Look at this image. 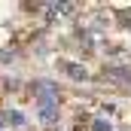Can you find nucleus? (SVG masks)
Masks as SVG:
<instances>
[{"label": "nucleus", "instance_id": "f257e3e1", "mask_svg": "<svg viewBox=\"0 0 131 131\" xmlns=\"http://www.w3.org/2000/svg\"><path fill=\"white\" fill-rule=\"evenodd\" d=\"M37 101H40V107H58V92H55V85L52 82H37Z\"/></svg>", "mask_w": 131, "mask_h": 131}, {"label": "nucleus", "instance_id": "f03ea898", "mask_svg": "<svg viewBox=\"0 0 131 131\" xmlns=\"http://www.w3.org/2000/svg\"><path fill=\"white\" fill-rule=\"evenodd\" d=\"M107 76L116 79V82H131V70H128V67H110Z\"/></svg>", "mask_w": 131, "mask_h": 131}, {"label": "nucleus", "instance_id": "7ed1b4c3", "mask_svg": "<svg viewBox=\"0 0 131 131\" xmlns=\"http://www.w3.org/2000/svg\"><path fill=\"white\" fill-rule=\"evenodd\" d=\"M55 116H58V107H40V119H43V125H55Z\"/></svg>", "mask_w": 131, "mask_h": 131}, {"label": "nucleus", "instance_id": "20e7f679", "mask_svg": "<svg viewBox=\"0 0 131 131\" xmlns=\"http://www.w3.org/2000/svg\"><path fill=\"white\" fill-rule=\"evenodd\" d=\"M64 70L73 76V79H89V70H85L82 64H64Z\"/></svg>", "mask_w": 131, "mask_h": 131}, {"label": "nucleus", "instance_id": "39448f33", "mask_svg": "<svg viewBox=\"0 0 131 131\" xmlns=\"http://www.w3.org/2000/svg\"><path fill=\"white\" fill-rule=\"evenodd\" d=\"M116 18H119V25H122V28H131V9H119V12H116Z\"/></svg>", "mask_w": 131, "mask_h": 131}, {"label": "nucleus", "instance_id": "423d86ee", "mask_svg": "<svg viewBox=\"0 0 131 131\" xmlns=\"http://www.w3.org/2000/svg\"><path fill=\"white\" fill-rule=\"evenodd\" d=\"M6 122H12V125H25V116H21L18 110H9V113H6Z\"/></svg>", "mask_w": 131, "mask_h": 131}, {"label": "nucleus", "instance_id": "0eeeda50", "mask_svg": "<svg viewBox=\"0 0 131 131\" xmlns=\"http://www.w3.org/2000/svg\"><path fill=\"white\" fill-rule=\"evenodd\" d=\"M95 131H113V128H110V122H104V119H95Z\"/></svg>", "mask_w": 131, "mask_h": 131}]
</instances>
